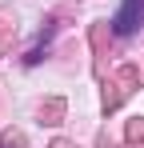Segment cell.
Wrapping results in <instances>:
<instances>
[{
	"instance_id": "1",
	"label": "cell",
	"mask_w": 144,
	"mask_h": 148,
	"mask_svg": "<svg viewBox=\"0 0 144 148\" xmlns=\"http://www.w3.org/2000/svg\"><path fill=\"white\" fill-rule=\"evenodd\" d=\"M144 20V0H124V8L116 12V20H112V28H116L120 36H128V32H136V24Z\"/></svg>"
},
{
	"instance_id": "2",
	"label": "cell",
	"mask_w": 144,
	"mask_h": 148,
	"mask_svg": "<svg viewBox=\"0 0 144 148\" xmlns=\"http://www.w3.org/2000/svg\"><path fill=\"white\" fill-rule=\"evenodd\" d=\"M128 140H132V144H136V140H144V120H136L132 128H128Z\"/></svg>"
}]
</instances>
